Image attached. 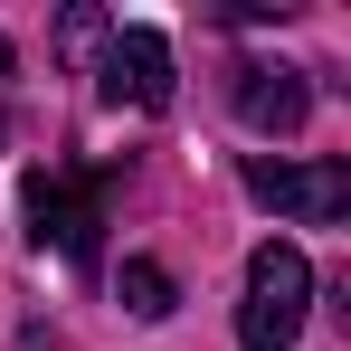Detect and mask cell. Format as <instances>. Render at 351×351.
I'll list each match as a JSON object with an SVG mask.
<instances>
[{
	"label": "cell",
	"instance_id": "obj_8",
	"mask_svg": "<svg viewBox=\"0 0 351 351\" xmlns=\"http://www.w3.org/2000/svg\"><path fill=\"white\" fill-rule=\"evenodd\" d=\"M0 86H10V38H0Z\"/></svg>",
	"mask_w": 351,
	"mask_h": 351
},
{
	"label": "cell",
	"instance_id": "obj_6",
	"mask_svg": "<svg viewBox=\"0 0 351 351\" xmlns=\"http://www.w3.org/2000/svg\"><path fill=\"white\" fill-rule=\"evenodd\" d=\"M180 294H171V276L152 266V256H123V313H143V323H162Z\"/></svg>",
	"mask_w": 351,
	"mask_h": 351
},
{
	"label": "cell",
	"instance_id": "obj_5",
	"mask_svg": "<svg viewBox=\"0 0 351 351\" xmlns=\"http://www.w3.org/2000/svg\"><path fill=\"white\" fill-rule=\"evenodd\" d=\"M228 95H237V123L247 133H304V114H313V86H304V66H266V58H247L228 76Z\"/></svg>",
	"mask_w": 351,
	"mask_h": 351
},
{
	"label": "cell",
	"instance_id": "obj_3",
	"mask_svg": "<svg viewBox=\"0 0 351 351\" xmlns=\"http://www.w3.org/2000/svg\"><path fill=\"white\" fill-rule=\"evenodd\" d=\"M95 228H105V180H66V171L29 180V237L38 247L58 237L66 256H95Z\"/></svg>",
	"mask_w": 351,
	"mask_h": 351
},
{
	"label": "cell",
	"instance_id": "obj_7",
	"mask_svg": "<svg viewBox=\"0 0 351 351\" xmlns=\"http://www.w3.org/2000/svg\"><path fill=\"white\" fill-rule=\"evenodd\" d=\"M105 38H114L105 10H66V19H58V58H86V48H105Z\"/></svg>",
	"mask_w": 351,
	"mask_h": 351
},
{
	"label": "cell",
	"instance_id": "obj_4",
	"mask_svg": "<svg viewBox=\"0 0 351 351\" xmlns=\"http://www.w3.org/2000/svg\"><path fill=\"white\" fill-rule=\"evenodd\" d=\"M105 105H133V114L171 105V38L162 29H114L105 38Z\"/></svg>",
	"mask_w": 351,
	"mask_h": 351
},
{
	"label": "cell",
	"instance_id": "obj_1",
	"mask_svg": "<svg viewBox=\"0 0 351 351\" xmlns=\"http://www.w3.org/2000/svg\"><path fill=\"white\" fill-rule=\"evenodd\" d=\"M304 313H313V256L266 237L247 256V304H237V351H294L304 342Z\"/></svg>",
	"mask_w": 351,
	"mask_h": 351
},
{
	"label": "cell",
	"instance_id": "obj_2",
	"mask_svg": "<svg viewBox=\"0 0 351 351\" xmlns=\"http://www.w3.org/2000/svg\"><path fill=\"white\" fill-rule=\"evenodd\" d=\"M247 199L285 209L304 228H332V219H351V171L342 162H247Z\"/></svg>",
	"mask_w": 351,
	"mask_h": 351
}]
</instances>
